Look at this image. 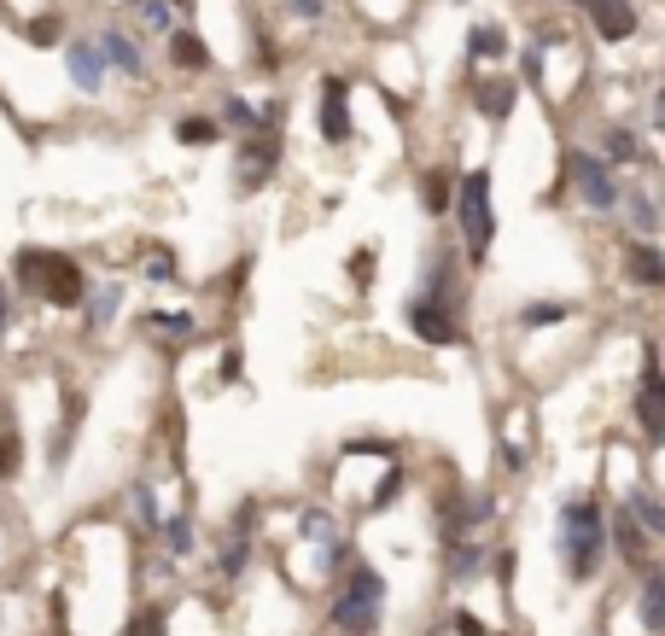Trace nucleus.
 I'll use <instances>...</instances> for the list:
<instances>
[{"mask_svg": "<svg viewBox=\"0 0 665 636\" xmlns=\"http://www.w3.org/2000/svg\"><path fill=\"white\" fill-rule=\"evenodd\" d=\"M555 555L560 572L572 584H590L601 572V555H608V515H601L595 497H567L555 515Z\"/></svg>", "mask_w": 665, "mask_h": 636, "instance_id": "f257e3e1", "label": "nucleus"}, {"mask_svg": "<svg viewBox=\"0 0 665 636\" xmlns=\"http://www.w3.org/2000/svg\"><path fill=\"white\" fill-rule=\"evenodd\" d=\"M12 280L24 286L30 298L53 304V310H82V298H88L82 263L65 257V252H48V245H24V252L12 257Z\"/></svg>", "mask_w": 665, "mask_h": 636, "instance_id": "f03ea898", "label": "nucleus"}, {"mask_svg": "<svg viewBox=\"0 0 665 636\" xmlns=\"http://www.w3.org/2000/svg\"><path fill=\"white\" fill-rule=\"evenodd\" d=\"M332 630L339 636H373L380 630V619H386V579H380V566H368V561H357L339 579V590H332Z\"/></svg>", "mask_w": 665, "mask_h": 636, "instance_id": "7ed1b4c3", "label": "nucleus"}, {"mask_svg": "<svg viewBox=\"0 0 665 636\" xmlns=\"http://www.w3.org/2000/svg\"><path fill=\"white\" fill-rule=\"evenodd\" d=\"M450 211H455V222H462V245H467V257H473V263H485V257H490V245H496V204H490V170H485V163L455 181Z\"/></svg>", "mask_w": 665, "mask_h": 636, "instance_id": "20e7f679", "label": "nucleus"}, {"mask_svg": "<svg viewBox=\"0 0 665 636\" xmlns=\"http://www.w3.org/2000/svg\"><path fill=\"white\" fill-rule=\"evenodd\" d=\"M636 421H642V438L665 444V380H659V351L654 339L642 344V380H636Z\"/></svg>", "mask_w": 665, "mask_h": 636, "instance_id": "39448f33", "label": "nucleus"}, {"mask_svg": "<svg viewBox=\"0 0 665 636\" xmlns=\"http://www.w3.org/2000/svg\"><path fill=\"white\" fill-rule=\"evenodd\" d=\"M567 176H572V188H578V199H584L590 211H619V199H625V193H619V176L595 152H572Z\"/></svg>", "mask_w": 665, "mask_h": 636, "instance_id": "423d86ee", "label": "nucleus"}, {"mask_svg": "<svg viewBox=\"0 0 665 636\" xmlns=\"http://www.w3.org/2000/svg\"><path fill=\"white\" fill-rule=\"evenodd\" d=\"M414 298L432 304V310H444V316H462V269H455L450 245H432L426 280H421V293H414Z\"/></svg>", "mask_w": 665, "mask_h": 636, "instance_id": "0eeeda50", "label": "nucleus"}, {"mask_svg": "<svg viewBox=\"0 0 665 636\" xmlns=\"http://www.w3.org/2000/svg\"><path fill=\"white\" fill-rule=\"evenodd\" d=\"M316 129L327 147H345L350 135H357V123H350V82L345 76H321V112H316Z\"/></svg>", "mask_w": 665, "mask_h": 636, "instance_id": "6e6552de", "label": "nucleus"}, {"mask_svg": "<svg viewBox=\"0 0 665 636\" xmlns=\"http://www.w3.org/2000/svg\"><path fill=\"white\" fill-rule=\"evenodd\" d=\"M281 163V129H263V135H245L240 140V188L257 193Z\"/></svg>", "mask_w": 665, "mask_h": 636, "instance_id": "1a4fd4ad", "label": "nucleus"}, {"mask_svg": "<svg viewBox=\"0 0 665 636\" xmlns=\"http://www.w3.org/2000/svg\"><path fill=\"white\" fill-rule=\"evenodd\" d=\"M409 327H414V339H426V344H462V316H444V310H432V304L421 298H409Z\"/></svg>", "mask_w": 665, "mask_h": 636, "instance_id": "9d476101", "label": "nucleus"}, {"mask_svg": "<svg viewBox=\"0 0 665 636\" xmlns=\"http://www.w3.org/2000/svg\"><path fill=\"white\" fill-rule=\"evenodd\" d=\"M608 543L619 549V561H625V566H648V531L631 520V508H619V515L608 520Z\"/></svg>", "mask_w": 665, "mask_h": 636, "instance_id": "9b49d317", "label": "nucleus"}, {"mask_svg": "<svg viewBox=\"0 0 665 636\" xmlns=\"http://www.w3.org/2000/svg\"><path fill=\"white\" fill-rule=\"evenodd\" d=\"M65 71H71V82H76L82 94H99V88H106V59H99L94 41H71Z\"/></svg>", "mask_w": 665, "mask_h": 636, "instance_id": "f8f14e48", "label": "nucleus"}, {"mask_svg": "<svg viewBox=\"0 0 665 636\" xmlns=\"http://www.w3.org/2000/svg\"><path fill=\"white\" fill-rule=\"evenodd\" d=\"M590 18H595V35H601V41H631V35L642 30L636 0H601Z\"/></svg>", "mask_w": 665, "mask_h": 636, "instance_id": "ddd939ff", "label": "nucleus"}, {"mask_svg": "<svg viewBox=\"0 0 665 636\" xmlns=\"http://www.w3.org/2000/svg\"><path fill=\"white\" fill-rule=\"evenodd\" d=\"M514 94H519V88H514L508 76H479V82H473V106H479L490 123H503V117L514 112Z\"/></svg>", "mask_w": 665, "mask_h": 636, "instance_id": "4468645a", "label": "nucleus"}, {"mask_svg": "<svg viewBox=\"0 0 665 636\" xmlns=\"http://www.w3.org/2000/svg\"><path fill=\"white\" fill-rule=\"evenodd\" d=\"M94 47H99V59H112V65H117L123 76H147V59H140V47H135V41H129V35H123L117 24H112L106 35H99V41H94Z\"/></svg>", "mask_w": 665, "mask_h": 636, "instance_id": "2eb2a0df", "label": "nucleus"}, {"mask_svg": "<svg viewBox=\"0 0 665 636\" xmlns=\"http://www.w3.org/2000/svg\"><path fill=\"white\" fill-rule=\"evenodd\" d=\"M625 275H631L636 286H665V257H659V245H654V240H636V245H631Z\"/></svg>", "mask_w": 665, "mask_h": 636, "instance_id": "dca6fc26", "label": "nucleus"}, {"mask_svg": "<svg viewBox=\"0 0 665 636\" xmlns=\"http://www.w3.org/2000/svg\"><path fill=\"white\" fill-rule=\"evenodd\" d=\"M170 65L176 71H211V47L199 30H170Z\"/></svg>", "mask_w": 665, "mask_h": 636, "instance_id": "f3484780", "label": "nucleus"}, {"mask_svg": "<svg viewBox=\"0 0 665 636\" xmlns=\"http://www.w3.org/2000/svg\"><path fill=\"white\" fill-rule=\"evenodd\" d=\"M636 607H642V630H659V625H665V572H659V566H642V596H636Z\"/></svg>", "mask_w": 665, "mask_h": 636, "instance_id": "a211bd4d", "label": "nucleus"}, {"mask_svg": "<svg viewBox=\"0 0 665 636\" xmlns=\"http://www.w3.org/2000/svg\"><path fill=\"white\" fill-rule=\"evenodd\" d=\"M450 549V584H473L479 579V566H485V549L473 543V538H455V543H444Z\"/></svg>", "mask_w": 665, "mask_h": 636, "instance_id": "6ab92c4d", "label": "nucleus"}, {"mask_svg": "<svg viewBox=\"0 0 665 636\" xmlns=\"http://www.w3.org/2000/svg\"><path fill=\"white\" fill-rule=\"evenodd\" d=\"M625 508H631V520H636L642 531H648V538H659V531H665V502L654 497V485H636Z\"/></svg>", "mask_w": 665, "mask_h": 636, "instance_id": "aec40b11", "label": "nucleus"}, {"mask_svg": "<svg viewBox=\"0 0 665 636\" xmlns=\"http://www.w3.org/2000/svg\"><path fill=\"white\" fill-rule=\"evenodd\" d=\"M601 163H608V170H613V163H642V140L631 135V129H608V135H601V152H595Z\"/></svg>", "mask_w": 665, "mask_h": 636, "instance_id": "412c9836", "label": "nucleus"}, {"mask_svg": "<svg viewBox=\"0 0 665 636\" xmlns=\"http://www.w3.org/2000/svg\"><path fill=\"white\" fill-rule=\"evenodd\" d=\"M450 199H455L450 170H426V176H421V204H426V216H450Z\"/></svg>", "mask_w": 665, "mask_h": 636, "instance_id": "4be33fe9", "label": "nucleus"}, {"mask_svg": "<svg viewBox=\"0 0 665 636\" xmlns=\"http://www.w3.org/2000/svg\"><path fill=\"white\" fill-rule=\"evenodd\" d=\"M82 310H88V327H106V321L123 310V286H117V280H112V286H99V293L82 298Z\"/></svg>", "mask_w": 665, "mask_h": 636, "instance_id": "5701e85b", "label": "nucleus"}, {"mask_svg": "<svg viewBox=\"0 0 665 636\" xmlns=\"http://www.w3.org/2000/svg\"><path fill=\"white\" fill-rule=\"evenodd\" d=\"M619 204H625L631 229H636L642 240H654V234H659V211H654V199H648V193H625V199H619Z\"/></svg>", "mask_w": 665, "mask_h": 636, "instance_id": "b1692460", "label": "nucleus"}, {"mask_svg": "<svg viewBox=\"0 0 665 636\" xmlns=\"http://www.w3.org/2000/svg\"><path fill=\"white\" fill-rule=\"evenodd\" d=\"M503 47H508V35L496 30V24H473L467 30V59H473V65H479V59H496Z\"/></svg>", "mask_w": 665, "mask_h": 636, "instance_id": "393cba45", "label": "nucleus"}, {"mask_svg": "<svg viewBox=\"0 0 665 636\" xmlns=\"http://www.w3.org/2000/svg\"><path fill=\"white\" fill-rule=\"evenodd\" d=\"M217 135H222L217 117H181V123H176V140H181V147H211Z\"/></svg>", "mask_w": 665, "mask_h": 636, "instance_id": "a878e982", "label": "nucleus"}, {"mask_svg": "<svg viewBox=\"0 0 665 636\" xmlns=\"http://www.w3.org/2000/svg\"><path fill=\"white\" fill-rule=\"evenodd\" d=\"M163 531V543H170V555H193V520L176 515L170 526H158Z\"/></svg>", "mask_w": 665, "mask_h": 636, "instance_id": "bb28decb", "label": "nucleus"}, {"mask_svg": "<svg viewBox=\"0 0 665 636\" xmlns=\"http://www.w3.org/2000/svg\"><path fill=\"white\" fill-rule=\"evenodd\" d=\"M135 7H140V24H147V30H170V24H176V7H170V0H135Z\"/></svg>", "mask_w": 665, "mask_h": 636, "instance_id": "cd10ccee", "label": "nucleus"}, {"mask_svg": "<svg viewBox=\"0 0 665 636\" xmlns=\"http://www.w3.org/2000/svg\"><path fill=\"white\" fill-rule=\"evenodd\" d=\"M572 316V304H531V310H519V321L526 327H555V321H567Z\"/></svg>", "mask_w": 665, "mask_h": 636, "instance_id": "c85d7f7f", "label": "nucleus"}, {"mask_svg": "<svg viewBox=\"0 0 665 636\" xmlns=\"http://www.w3.org/2000/svg\"><path fill=\"white\" fill-rule=\"evenodd\" d=\"M18 467H24V444H18V433H0V479H12Z\"/></svg>", "mask_w": 665, "mask_h": 636, "instance_id": "c756f323", "label": "nucleus"}, {"mask_svg": "<svg viewBox=\"0 0 665 636\" xmlns=\"http://www.w3.org/2000/svg\"><path fill=\"white\" fill-rule=\"evenodd\" d=\"M59 35H65V18H59V12H48V18H35V24H30V41H35V47H53Z\"/></svg>", "mask_w": 665, "mask_h": 636, "instance_id": "7c9ffc66", "label": "nucleus"}, {"mask_svg": "<svg viewBox=\"0 0 665 636\" xmlns=\"http://www.w3.org/2000/svg\"><path fill=\"white\" fill-rule=\"evenodd\" d=\"M163 625H170V607H147V613H135L129 636H163Z\"/></svg>", "mask_w": 665, "mask_h": 636, "instance_id": "2f4dec72", "label": "nucleus"}, {"mask_svg": "<svg viewBox=\"0 0 665 636\" xmlns=\"http://www.w3.org/2000/svg\"><path fill=\"white\" fill-rule=\"evenodd\" d=\"M147 280H176V257H170V245H152V257H147Z\"/></svg>", "mask_w": 665, "mask_h": 636, "instance_id": "473e14b6", "label": "nucleus"}, {"mask_svg": "<svg viewBox=\"0 0 665 636\" xmlns=\"http://www.w3.org/2000/svg\"><path fill=\"white\" fill-rule=\"evenodd\" d=\"M398 490H403V474H391V479H380V490H373V515H380V508H391V502H398Z\"/></svg>", "mask_w": 665, "mask_h": 636, "instance_id": "72a5a7b5", "label": "nucleus"}, {"mask_svg": "<svg viewBox=\"0 0 665 636\" xmlns=\"http://www.w3.org/2000/svg\"><path fill=\"white\" fill-rule=\"evenodd\" d=\"M286 12H298V18H309V24H316V18L327 12V0H286Z\"/></svg>", "mask_w": 665, "mask_h": 636, "instance_id": "f704fd0d", "label": "nucleus"}, {"mask_svg": "<svg viewBox=\"0 0 665 636\" xmlns=\"http://www.w3.org/2000/svg\"><path fill=\"white\" fill-rule=\"evenodd\" d=\"M455 636H485V619L479 613H455Z\"/></svg>", "mask_w": 665, "mask_h": 636, "instance_id": "c9c22d12", "label": "nucleus"}, {"mask_svg": "<svg viewBox=\"0 0 665 636\" xmlns=\"http://www.w3.org/2000/svg\"><path fill=\"white\" fill-rule=\"evenodd\" d=\"M7 321H12V310H7V280H0V333H7Z\"/></svg>", "mask_w": 665, "mask_h": 636, "instance_id": "e433bc0d", "label": "nucleus"}, {"mask_svg": "<svg viewBox=\"0 0 665 636\" xmlns=\"http://www.w3.org/2000/svg\"><path fill=\"white\" fill-rule=\"evenodd\" d=\"M572 7H584V12H595V7H601V0H572Z\"/></svg>", "mask_w": 665, "mask_h": 636, "instance_id": "4c0bfd02", "label": "nucleus"}, {"mask_svg": "<svg viewBox=\"0 0 665 636\" xmlns=\"http://www.w3.org/2000/svg\"><path fill=\"white\" fill-rule=\"evenodd\" d=\"M170 7H193V0H170Z\"/></svg>", "mask_w": 665, "mask_h": 636, "instance_id": "58836bf2", "label": "nucleus"}]
</instances>
